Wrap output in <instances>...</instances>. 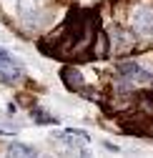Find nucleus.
<instances>
[{"label":"nucleus","instance_id":"423d86ee","mask_svg":"<svg viewBox=\"0 0 153 158\" xmlns=\"http://www.w3.org/2000/svg\"><path fill=\"white\" fill-rule=\"evenodd\" d=\"M110 33H113V35H108V38L113 40V48H116L118 53H126V50H130V48H133V38H130V33H128V30H123L121 25H116Z\"/></svg>","mask_w":153,"mask_h":158},{"label":"nucleus","instance_id":"9d476101","mask_svg":"<svg viewBox=\"0 0 153 158\" xmlns=\"http://www.w3.org/2000/svg\"><path fill=\"white\" fill-rule=\"evenodd\" d=\"M33 121L35 123H58V118L50 115V113H45V110H35L33 113Z\"/></svg>","mask_w":153,"mask_h":158},{"label":"nucleus","instance_id":"39448f33","mask_svg":"<svg viewBox=\"0 0 153 158\" xmlns=\"http://www.w3.org/2000/svg\"><path fill=\"white\" fill-rule=\"evenodd\" d=\"M108 50H110V38L105 33H101V30H95V38H93V43L88 48L90 58H105Z\"/></svg>","mask_w":153,"mask_h":158},{"label":"nucleus","instance_id":"f03ea898","mask_svg":"<svg viewBox=\"0 0 153 158\" xmlns=\"http://www.w3.org/2000/svg\"><path fill=\"white\" fill-rule=\"evenodd\" d=\"M133 30L143 38H153V8L143 5L133 13Z\"/></svg>","mask_w":153,"mask_h":158},{"label":"nucleus","instance_id":"6e6552de","mask_svg":"<svg viewBox=\"0 0 153 158\" xmlns=\"http://www.w3.org/2000/svg\"><path fill=\"white\" fill-rule=\"evenodd\" d=\"M8 153L10 156H35V148L28 146V143H10L8 146Z\"/></svg>","mask_w":153,"mask_h":158},{"label":"nucleus","instance_id":"7ed1b4c3","mask_svg":"<svg viewBox=\"0 0 153 158\" xmlns=\"http://www.w3.org/2000/svg\"><path fill=\"white\" fill-rule=\"evenodd\" d=\"M55 135V141L68 146V148H83L88 143V133L85 131H75V128H65V131H58V133H53Z\"/></svg>","mask_w":153,"mask_h":158},{"label":"nucleus","instance_id":"9b49d317","mask_svg":"<svg viewBox=\"0 0 153 158\" xmlns=\"http://www.w3.org/2000/svg\"><path fill=\"white\" fill-rule=\"evenodd\" d=\"M10 60H13V58H10V53H8L5 48H0V68H3L5 63H10Z\"/></svg>","mask_w":153,"mask_h":158},{"label":"nucleus","instance_id":"f8f14e48","mask_svg":"<svg viewBox=\"0 0 153 158\" xmlns=\"http://www.w3.org/2000/svg\"><path fill=\"white\" fill-rule=\"evenodd\" d=\"M143 133H148V135L153 138V118H151V121H148V123L143 126Z\"/></svg>","mask_w":153,"mask_h":158},{"label":"nucleus","instance_id":"f257e3e1","mask_svg":"<svg viewBox=\"0 0 153 158\" xmlns=\"http://www.w3.org/2000/svg\"><path fill=\"white\" fill-rule=\"evenodd\" d=\"M118 75L123 78V81H133V83H141V85H151L153 83V73L146 70L138 63H133V60L118 63Z\"/></svg>","mask_w":153,"mask_h":158},{"label":"nucleus","instance_id":"20e7f679","mask_svg":"<svg viewBox=\"0 0 153 158\" xmlns=\"http://www.w3.org/2000/svg\"><path fill=\"white\" fill-rule=\"evenodd\" d=\"M60 81H63V85L68 90H83V85H85V78L81 75L78 68H73V65H65L60 70Z\"/></svg>","mask_w":153,"mask_h":158},{"label":"nucleus","instance_id":"0eeeda50","mask_svg":"<svg viewBox=\"0 0 153 158\" xmlns=\"http://www.w3.org/2000/svg\"><path fill=\"white\" fill-rule=\"evenodd\" d=\"M23 78V68L18 65V63H5L3 68H0V83H8V85H13V83H18Z\"/></svg>","mask_w":153,"mask_h":158},{"label":"nucleus","instance_id":"1a4fd4ad","mask_svg":"<svg viewBox=\"0 0 153 158\" xmlns=\"http://www.w3.org/2000/svg\"><path fill=\"white\" fill-rule=\"evenodd\" d=\"M138 108L146 113V115H153V93H143L138 98Z\"/></svg>","mask_w":153,"mask_h":158}]
</instances>
